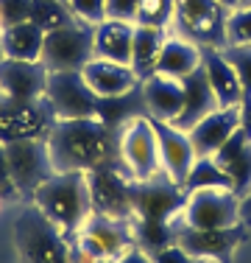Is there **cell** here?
Instances as JSON below:
<instances>
[{"label":"cell","mask_w":251,"mask_h":263,"mask_svg":"<svg viewBox=\"0 0 251 263\" xmlns=\"http://www.w3.org/2000/svg\"><path fill=\"white\" fill-rule=\"evenodd\" d=\"M48 67L42 62L0 59V92L14 101H36L45 96Z\"/></svg>","instance_id":"cell-16"},{"label":"cell","mask_w":251,"mask_h":263,"mask_svg":"<svg viewBox=\"0 0 251 263\" xmlns=\"http://www.w3.org/2000/svg\"><path fill=\"white\" fill-rule=\"evenodd\" d=\"M187 191L171 182L168 177H156L148 182H131V204L137 218H159L171 221L184 208Z\"/></svg>","instance_id":"cell-13"},{"label":"cell","mask_w":251,"mask_h":263,"mask_svg":"<svg viewBox=\"0 0 251 263\" xmlns=\"http://www.w3.org/2000/svg\"><path fill=\"white\" fill-rule=\"evenodd\" d=\"M87 84L95 90L98 98H112V96H126L134 87H140V76L134 73L131 65H120V62H109V59H98L92 56L84 67Z\"/></svg>","instance_id":"cell-18"},{"label":"cell","mask_w":251,"mask_h":263,"mask_svg":"<svg viewBox=\"0 0 251 263\" xmlns=\"http://www.w3.org/2000/svg\"><path fill=\"white\" fill-rule=\"evenodd\" d=\"M218 106L221 104H218L215 92H212V87H210V79H206V73L198 67L193 76L184 79V104H181V112L176 115V121H171V123L187 132V129L196 126L204 115H210L212 109H218Z\"/></svg>","instance_id":"cell-23"},{"label":"cell","mask_w":251,"mask_h":263,"mask_svg":"<svg viewBox=\"0 0 251 263\" xmlns=\"http://www.w3.org/2000/svg\"><path fill=\"white\" fill-rule=\"evenodd\" d=\"M156 126V137H159V157H162V171L171 182L184 187L187 174H190L193 162L198 160L193 140L184 129L173 126L168 121H154Z\"/></svg>","instance_id":"cell-14"},{"label":"cell","mask_w":251,"mask_h":263,"mask_svg":"<svg viewBox=\"0 0 251 263\" xmlns=\"http://www.w3.org/2000/svg\"><path fill=\"white\" fill-rule=\"evenodd\" d=\"M48 148L56 171L90 174L95 168H123L117 129L106 126L98 118L56 121L48 132Z\"/></svg>","instance_id":"cell-1"},{"label":"cell","mask_w":251,"mask_h":263,"mask_svg":"<svg viewBox=\"0 0 251 263\" xmlns=\"http://www.w3.org/2000/svg\"><path fill=\"white\" fill-rule=\"evenodd\" d=\"M142 84V81H140ZM98 121H103L106 126L117 129L126 126L129 121L134 118H148L145 109V98H142V87H134L131 92L126 96H112V98H98V112H95Z\"/></svg>","instance_id":"cell-27"},{"label":"cell","mask_w":251,"mask_h":263,"mask_svg":"<svg viewBox=\"0 0 251 263\" xmlns=\"http://www.w3.org/2000/svg\"><path fill=\"white\" fill-rule=\"evenodd\" d=\"M173 6L176 0H140L137 6V26H156V28H171L173 20Z\"/></svg>","instance_id":"cell-32"},{"label":"cell","mask_w":251,"mask_h":263,"mask_svg":"<svg viewBox=\"0 0 251 263\" xmlns=\"http://www.w3.org/2000/svg\"><path fill=\"white\" fill-rule=\"evenodd\" d=\"M218 3H221L223 9L229 11V9H237V6H243V3H246V0H218Z\"/></svg>","instance_id":"cell-40"},{"label":"cell","mask_w":251,"mask_h":263,"mask_svg":"<svg viewBox=\"0 0 251 263\" xmlns=\"http://www.w3.org/2000/svg\"><path fill=\"white\" fill-rule=\"evenodd\" d=\"M31 3L34 0H0V23L3 31L17 23H25L31 17Z\"/></svg>","instance_id":"cell-35"},{"label":"cell","mask_w":251,"mask_h":263,"mask_svg":"<svg viewBox=\"0 0 251 263\" xmlns=\"http://www.w3.org/2000/svg\"><path fill=\"white\" fill-rule=\"evenodd\" d=\"M0 34H3V23H0Z\"/></svg>","instance_id":"cell-42"},{"label":"cell","mask_w":251,"mask_h":263,"mask_svg":"<svg viewBox=\"0 0 251 263\" xmlns=\"http://www.w3.org/2000/svg\"><path fill=\"white\" fill-rule=\"evenodd\" d=\"M28 20L48 34V31L73 26L75 14L70 11V6L61 3V0H34V3H31V17Z\"/></svg>","instance_id":"cell-29"},{"label":"cell","mask_w":251,"mask_h":263,"mask_svg":"<svg viewBox=\"0 0 251 263\" xmlns=\"http://www.w3.org/2000/svg\"><path fill=\"white\" fill-rule=\"evenodd\" d=\"M201 70L210 79V87L215 92L218 104L221 106H240L246 101V90H243V81L237 76V70L232 67V62L223 56L221 48H204V62H201Z\"/></svg>","instance_id":"cell-19"},{"label":"cell","mask_w":251,"mask_h":263,"mask_svg":"<svg viewBox=\"0 0 251 263\" xmlns=\"http://www.w3.org/2000/svg\"><path fill=\"white\" fill-rule=\"evenodd\" d=\"M120 137V162L134 182L165 177L159 157V137L151 118H134L117 132Z\"/></svg>","instance_id":"cell-5"},{"label":"cell","mask_w":251,"mask_h":263,"mask_svg":"<svg viewBox=\"0 0 251 263\" xmlns=\"http://www.w3.org/2000/svg\"><path fill=\"white\" fill-rule=\"evenodd\" d=\"M198 187H232L229 177L215 162V157H198L193 162L190 174H187V182H184V191H198Z\"/></svg>","instance_id":"cell-30"},{"label":"cell","mask_w":251,"mask_h":263,"mask_svg":"<svg viewBox=\"0 0 251 263\" xmlns=\"http://www.w3.org/2000/svg\"><path fill=\"white\" fill-rule=\"evenodd\" d=\"M240 218H243V196H237L232 187L187 191L184 208L179 213V221L184 227H198V230L237 227Z\"/></svg>","instance_id":"cell-4"},{"label":"cell","mask_w":251,"mask_h":263,"mask_svg":"<svg viewBox=\"0 0 251 263\" xmlns=\"http://www.w3.org/2000/svg\"><path fill=\"white\" fill-rule=\"evenodd\" d=\"M201 62H204V48H201L198 42H193V40H187V36H179L171 31L165 45H162V51H159L154 73L184 81L187 76H193V73L198 70Z\"/></svg>","instance_id":"cell-22"},{"label":"cell","mask_w":251,"mask_h":263,"mask_svg":"<svg viewBox=\"0 0 251 263\" xmlns=\"http://www.w3.org/2000/svg\"><path fill=\"white\" fill-rule=\"evenodd\" d=\"M14 243L23 263H70V243L36 204L25 208L14 224Z\"/></svg>","instance_id":"cell-3"},{"label":"cell","mask_w":251,"mask_h":263,"mask_svg":"<svg viewBox=\"0 0 251 263\" xmlns=\"http://www.w3.org/2000/svg\"><path fill=\"white\" fill-rule=\"evenodd\" d=\"M137 6H140V0H106V17L134 23L137 20Z\"/></svg>","instance_id":"cell-36"},{"label":"cell","mask_w":251,"mask_h":263,"mask_svg":"<svg viewBox=\"0 0 251 263\" xmlns=\"http://www.w3.org/2000/svg\"><path fill=\"white\" fill-rule=\"evenodd\" d=\"M151 258H154V263H196L179 243H171V247H165V249H156V252H151Z\"/></svg>","instance_id":"cell-38"},{"label":"cell","mask_w":251,"mask_h":263,"mask_svg":"<svg viewBox=\"0 0 251 263\" xmlns=\"http://www.w3.org/2000/svg\"><path fill=\"white\" fill-rule=\"evenodd\" d=\"M0 59H3V48H0Z\"/></svg>","instance_id":"cell-43"},{"label":"cell","mask_w":251,"mask_h":263,"mask_svg":"<svg viewBox=\"0 0 251 263\" xmlns=\"http://www.w3.org/2000/svg\"><path fill=\"white\" fill-rule=\"evenodd\" d=\"M212 157L229 177L232 191L237 196H246L251 191V137L243 129H237Z\"/></svg>","instance_id":"cell-20"},{"label":"cell","mask_w":251,"mask_h":263,"mask_svg":"<svg viewBox=\"0 0 251 263\" xmlns=\"http://www.w3.org/2000/svg\"><path fill=\"white\" fill-rule=\"evenodd\" d=\"M243 216H251V191L243 196Z\"/></svg>","instance_id":"cell-41"},{"label":"cell","mask_w":251,"mask_h":263,"mask_svg":"<svg viewBox=\"0 0 251 263\" xmlns=\"http://www.w3.org/2000/svg\"><path fill=\"white\" fill-rule=\"evenodd\" d=\"M75 247H81L98 260H117L123 252L137 247L134 218H109L90 213V218L78 227Z\"/></svg>","instance_id":"cell-8"},{"label":"cell","mask_w":251,"mask_h":263,"mask_svg":"<svg viewBox=\"0 0 251 263\" xmlns=\"http://www.w3.org/2000/svg\"><path fill=\"white\" fill-rule=\"evenodd\" d=\"M95 56V26L75 20L73 26L56 28L45 34L42 65L53 70H81Z\"/></svg>","instance_id":"cell-7"},{"label":"cell","mask_w":251,"mask_h":263,"mask_svg":"<svg viewBox=\"0 0 251 263\" xmlns=\"http://www.w3.org/2000/svg\"><path fill=\"white\" fill-rule=\"evenodd\" d=\"M134 235H137V247H142L145 252H156L176 243L179 238V224L176 216L171 221H159V218H134Z\"/></svg>","instance_id":"cell-28"},{"label":"cell","mask_w":251,"mask_h":263,"mask_svg":"<svg viewBox=\"0 0 251 263\" xmlns=\"http://www.w3.org/2000/svg\"><path fill=\"white\" fill-rule=\"evenodd\" d=\"M56 123L45 96L36 101H14L0 92V143L25 140V137H48Z\"/></svg>","instance_id":"cell-11"},{"label":"cell","mask_w":251,"mask_h":263,"mask_svg":"<svg viewBox=\"0 0 251 263\" xmlns=\"http://www.w3.org/2000/svg\"><path fill=\"white\" fill-rule=\"evenodd\" d=\"M221 51L237 70V76L243 81V90H246V98H248L251 96V45H226Z\"/></svg>","instance_id":"cell-33"},{"label":"cell","mask_w":251,"mask_h":263,"mask_svg":"<svg viewBox=\"0 0 251 263\" xmlns=\"http://www.w3.org/2000/svg\"><path fill=\"white\" fill-rule=\"evenodd\" d=\"M171 28H156V26H137L134 23V42H131V67L134 73L142 79L154 76L156 70V59L159 51L165 45Z\"/></svg>","instance_id":"cell-26"},{"label":"cell","mask_w":251,"mask_h":263,"mask_svg":"<svg viewBox=\"0 0 251 263\" xmlns=\"http://www.w3.org/2000/svg\"><path fill=\"white\" fill-rule=\"evenodd\" d=\"M31 202L45 213L53 224H59L61 230H78L92 213L87 174L56 171L53 177L45 179V182L34 191Z\"/></svg>","instance_id":"cell-2"},{"label":"cell","mask_w":251,"mask_h":263,"mask_svg":"<svg viewBox=\"0 0 251 263\" xmlns=\"http://www.w3.org/2000/svg\"><path fill=\"white\" fill-rule=\"evenodd\" d=\"M6 146V160H9V171L14 179L20 196H34V191L45 179L56 174L53 160H50L48 137H25V140H11Z\"/></svg>","instance_id":"cell-9"},{"label":"cell","mask_w":251,"mask_h":263,"mask_svg":"<svg viewBox=\"0 0 251 263\" xmlns=\"http://www.w3.org/2000/svg\"><path fill=\"white\" fill-rule=\"evenodd\" d=\"M131 42H134V23L103 17L95 23V56L109 62L131 65Z\"/></svg>","instance_id":"cell-24"},{"label":"cell","mask_w":251,"mask_h":263,"mask_svg":"<svg viewBox=\"0 0 251 263\" xmlns=\"http://www.w3.org/2000/svg\"><path fill=\"white\" fill-rule=\"evenodd\" d=\"M131 182L134 179L123 168H95L87 174L92 213L109 218H137L131 204Z\"/></svg>","instance_id":"cell-12"},{"label":"cell","mask_w":251,"mask_h":263,"mask_svg":"<svg viewBox=\"0 0 251 263\" xmlns=\"http://www.w3.org/2000/svg\"><path fill=\"white\" fill-rule=\"evenodd\" d=\"M171 31L201 48H226V9L218 0H176Z\"/></svg>","instance_id":"cell-6"},{"label":"cell","mask_w":251,"mask_h":263,"mask_svg":"<svg viewBox=\"0 0 251 263\" xmlns=\"http://www.w3.org/2000/svg\"><path fill=\"white\" fill-rule=\"evenodd\" d=\"M67 6L75 14V20L90 23V26H95L106 17V0H67Z\"/></svg>","instance_id":"cell-34"},{"label":"cell","mask_w":251,"mask_h":263,"mask_svg":"<svg viewBox=\"0 0 251 263\" xmlns=\"http://www.w3.org/2000/svg\"><path fill=\"white\" fill-rule=\"evenodd\" d=\"M237 129H240V106H218L193 129H187V135L198 157H212Z\"/></svg>","instance_id":"cell-17"},{"label":"cell","mask_w":251,"mask_h":263,"mask_svg":"<svg viewBox=\"0 0 251 263\" xmlns=\"http://www.w3.org/2000/svg\"><path fill=\"white\" fill-rule=\"evenodd\" d=\"M0 202H3V199H0Z\"/></svg>","instance_id":"cell-45"},{"label":"cell","mask_w":251,"mask_h":263,"mask_svg":"<svg viewBox=\"0 0 251 263\" xmlns=\"http://www.w3.org/2000/svg\"><path fill=\"white\" fill-rule=\"evenodd\" d=\"M42 45H45V31L34 26L31 20L9 26L0 34V48L6 59L20 62H42Z\"/></svg>","instance_id":"cell-25"},{"label":"cell","mask_w":251,"mask_h":263,"mask_svg":"<svg viewBox=\"0 0 251 263\" xmlns=\"http://www.w3.org/2000/svg\"><path fill=\"white\" fill-rule=\"evenodd\" d=\"M226 45H251V3L226 11Z\"/></svg>","instance_id":"cell-31"},{"label":"cell","mask_w":251,"mask_h":263,"mask_svg":"<svg viewBox=\"0 0 251 263\" xmlns=\"http://www.w3.org/2000/svg\"><path fill=\"white\" fill-rule=\"evenodd\" d=\"M20 196L14 179H11V171H9V160H6V146L0 143V199L3 202H11V199Z\"/></svg>","instance_id":"cell-37"},{"label":"cell","mask_w":251,"mask_h":263,"mask_svg":"<svg viewBox=\"0 0 251 263\" xmlns=\"http://www.w3.org/2000/svg\"><path fill=\"white\" fill-rule=\"evenodd\" d=\"M45 101L56 112V121H70V118H95L98 96L87 84L81 70H53L48 73Z\"/></svg>","instance_id":"cell-10"},{"label":"cell","mask_w":251,"mask_h":263,"mask_svg":"<svg viewBox=\"0 0 251 263\" xmlns=\"http://www.w3.org/2000/svg\"><path fill=\"white\" fill-rule=\"evenodd\" d=\"M115 263H154V258H151V252H145L142 247H131L129 252H123Z\"/></svg>","instance_id":"cell-39"},{"label":"cell","mask_w":251,"mask_h":263,"mask_svg":"<svg viewBox=\"0 0 251 263\" xmlns=\"http://www.w3.org/2000/svg\"><path fill=\"white\" fill-rule=\"evenodd\" d=\"M140 87L151 121H176V115L181 112V104H184V81L154 73V76L142 79Z\"/></svg>","instance_id":"cell-21"},{"label":"cell","mask_w":251,"mask_h":263,"mask_svg":"<svg viewBox=\"0 0 251 263\" xmlns=\"http://www.w3.org/2000/svg\"><path fill=\"white\" fill-rule=\"evenodd\" d=\"M61 3H67V0H61Z\"/></svg>","instance_id":"cell-44"},{"label":"cell","mask_w":251,"mask_h":263,"mask_svg":"<svg viewBox=\"0 0 251 263\" xmlns=\"http://www.w3.org/2000/svg\"><path fill=\"white\" fill-rule=\"evenodd\" d=\"M176 224H179V243L193 260H201V258H218L223 260L226 255H232V249L240 243L243 238V230L240 224L237 227H221V230H198V227H184L176 216Z\"/></svg>","instance_id":"cell-15"}]
</instances>
